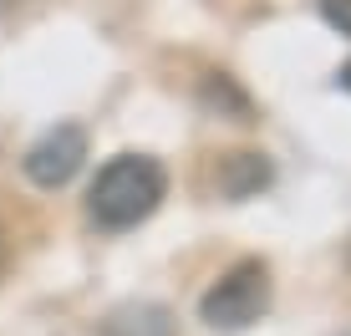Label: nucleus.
Listing matches in <instances>:
<instances>
[{"instance_id": "nucleus-10", "label": "nucleus", "mask_w": 351, "mask_h": 336, "mask_svg": "<svg viewBox=\"0 0 351 336\" xmlns=\"http://www.w3.org/2000/svg\"><path fill=\"white\" fill-rule=\"evenodd\" d=\"M5 5H16V0H5Z\"/></svg>"}, {"instance_id": "nucleus-3", "label": "nucleus", "mask_w": 351, "mask_h": 336, "mask_svg": "<svg viewBox=\"0 0 351 336\" xmlns=\"http://www.w3.org/2000/svg\"><path fill=\"white\" fill-rule=\"evenodd\" d=\"M82 163H87V133H82L77 123L46 128V133L26 148V158H21V168H26V178H31L36 189H62V184H71V178L82 173Z\"/></svg>"}, {"instance_id": "nucleus-4", "label": "nucleus", "mask_w": 351, "mask_h": 336, "mask_svg": "<svg viewBox=\"0 0 351 336\" xmlns=\"http://www.w3.org/2000/svg\"><path fill=\"white\" fill-rule=\"evenodd\" d=\"M270 178H275V168L265 153L255 148H234V153H219L209 168V184H214V194L229 199V204H245V199H255L260 189H270Z\"/></svg>"}, {"instance_id": "nucleus-6", "label": "nucleus", "mask_w": 351, "mask_h": 336, "mask_svg": "<svg viewBox=\"0 0 351 336\" xmlns=\"http://www.w3.org/2000/svg\"><path fill=\"white\" fill-rule=\"evenodd\" d=\"M204 102L209 107H229L234 123H255V117H250V97L224 77V71H209V77H204Z\"/></svg>"}, {"instance_id": "nucleus-5", "label": "nucleus", "mask_w": 351, "mask_h": 336, "mask_svg": "<svg viewBox=\"0 0 351 336\" xmlns=\"http://www.w3.org/2000/svg\"><path fill=\"white\" fill-rule=\"evenodd\" d=\"M102 336H173V311L158 301H128L102 321Z\"/></svg>"}, {"instance_id": "nucleus-2", "label": "nucleus", "mask_w": 351, "mask_h": 336, "mask_svg": "<svg viewBox=\"0 0 351 336\" xmlns=\"http://www.w3.org/2000/svg\"><path fill=\"white\" fill-rule=\"evenodd\" d=\"M265 311H270V265L265 260L229 265L199 301V316L214 331H245V326H255Z\"/></svg>"}, {"instance_id": "nucleus-7", "label": "nucleus", "mask_w": 351, "mask_h": 336, "mask_svg": "<svg viewBox=\"0 0 351 336\" xmlns=\"http://www.w3.org/2000/svg\"><path fill=\"white\" fill-rule=\"evenodd\" d=\"M321 16H326V26L351 36V0H321Z\"/></svg>"}, {"instance_id": "nucleus-1", "label": "nucleus", "mask_w": 351, "mask_h": 336, "mask_svg": "<svg viewBox=\"0 0 351 336\" xmlns=\"http://www.w3.org/2000/svg\"><path fill=\"white\" fill-rule=\"evenodd\" d=\"M168 194V173L158 158L148 153H117L112 163H102L92 194H87V214L102 230H132L143 224Z\"/></svg>"}, {"instance_id": "nucleus-8", "label": "nucleus", "mask_w": 351, "mask_h": 336, "mask_svg": "<svg viewBox=\"0 0 351 336\" xmlns=\"http://www.w3.org/2000/svg\"><path fill=\"white\" fill-rule=\"evenodd\" d=\"M10 265H16V230H10L5 209H0V280L10 275Z\"/></svg>"}, {"instance_id": "nucleus-9", "label": "nucleus", "mask_w": 351, "mask_h": 336, "mask_svg": "<svg viewBox=\"0 0 351 336\" xmlns=\"http://www.w3.org/2000/svg\"><path fill=\"white\" fill-rule=\"evenodd\" d=\"M341 87H346V92H351V62H346V67H341Z\"/></svg>"}]
</instances>
